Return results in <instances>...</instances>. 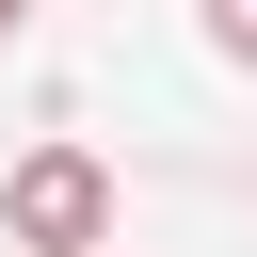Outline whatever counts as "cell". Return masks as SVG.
I'll list each match as a JSON object with an SVG mask.
<instances>
[{
	"instance_id": "6da1fadb",
	"label": "cell",
	"mask_w": 257,
	"mask_h": 257,
	"mask_svg": "<svg viewBox=\"0 0 257 257\" xmlns=\"http://www.w3.org/2000/svg\"><path fill=\"white\" fill-rule=\"evenodd\" d=\"M0 241H16V257H96V241H112V161H96V145H32V161L0 177Z\"/></svg>"
},
{
	"instance_id": "7a4b0ae2",
	"label": "cell",
	"mask_w": 257,
	"mask_h": 257,
	"mask_svg": "<svg viewBox=\"0 0 257 257\" xmlns=\"http://www.w3.org/2000/svg\"><path fill=\"white\" fill-rule=\"evenodd\" d=\"M209 48H225V64H257V0H209Z\"/></svg>"
},
{
	"instance_id": "3957f363",
	"label": "cell",
	"mask_w": 257,
	"mask_h": 257,
	"mask_svg": "<svg viewBox=\"0 0 257 257\" xmlns=\"http://www.w3.org/2000/svg\"><path fill=\"white\" fill-rule=\"evenodd\" d=\"M16 16H32V0H0V48H16Z\"/></svg>"
},
{
	"instance_id": "277c9868",
	"label": "cell",
	"mask_w": 257,
	"mask_h": 257,
	"mask_svg": "<svg viewBox=\"0 0 257 257\" xmlns=\"http://www.w3.org/2000/svg\"><path fill=\"white\" fill-rule=\"evenodd\" d=\"M96 257H112V241H96Z\"/></svg>"
}]
</instances>
